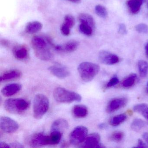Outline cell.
Listing matches in <instances>:
<instances>
[{
	"label": "cell",
	"mask_w": 148,
	"mask_h": 148,
	"mask_svg": "<svg viewBox=\"0 0 148 148\" xmlns=\"http://www.w3.org/2000/svg\"><path fill=\"white\" fill-rule=\"evenodd\" d=\"M30 106V103L22 98H11L4 103V107L7 111L13 114H20L27 110Z\"/></svg>",
	"instance_id": "cell-1"
},
{
	"label": "cell",
	"mask_w": 148,
	"mask_h": 148,
	"mask_svg": "<svg viewBox=\"0 0 148 148\" xmlns=\"http://www.w3.org/2000/svg\"><path fill=\"white\" fill-rule=\"evenodd\" d=\"M99 69L100 67L98 65L88 62L81 63L77 68L80 77L86 82L92 80L98 73Z\"/></svg>",
	"instance_id": "cell-2"
},
{
	"label": "cell",
	"mask_w": 148,
	"mask_h": 148,
	"mask_svg": "<svg viewBox=\"0 0 148 148\" xmlns=\"http://www.w3.org/2000/svg\"><path fill=\"white\" fill-rule=\"evenodd\" d=\"M48 98L42 94L35 96L33 102L34 117L36 119H40L47 113L49 108Z\"/></svg>",
	"instance_id": "cell-3"
},
{
	"label": "cell",
	"mask_w": 148,
	"mask_h": 148,
	"mask_svg": "<svg viewBox=\"0 0 148 148\" xmlns=\"http://www.w3.org/2000/svg\"><path fill=\"white\" fill-rule=\"evenodd\" d=\"M53 95L55 100L60 103L79 102L82 99V97L78 93L68 90L62 87L56 88L53 91Z\"/></svg>",
	"instance_id": "cell-4"
},
{
	"label": "cell",
	"mask_w": 148,
	"mask_h": 148,
	"mask_svg": "<svg viewBox=\"0 0 148 148\" xmlns=\"http://www.w3.org/2000/svg\"><path fill=\"white\" fill-rule=\"evenodd\" d=\"M32 45L36 57L41 58L46 56L50 50L47 46V42L42 37L34 36L32 38Z\"/></svg>",
	"instance_id": "cell-5"
},
{
	"label": "cell",
	"mask_w": 148,
	"mask_h": 148,
	"mask_svg": "<svg viewBox=\"0 0 148 148\" xmlns=\"http://www.w3.org/2000/svg\"><path fill=\"white\" fill-rule=\"evenodd\" d=\"M88 129L83 125L76 127L70 135V141L73 145H80L87 137Z\"/></svg>",
	"instance_id": "cell-6"
},
{
	"label": "cell",
	"mask_w": 148,
	"mask_h": 148,
	"mask_svg": "<svg viewBox=\"0 0 148 148\" xmlns=\"http://www.w3.org/2000/svg\"><path fill=\"white\" fill-rule=\"evenodd\" d=\"M27 143L32 147H39L49 145V135L43 132L34 134L28 138Z\"/></svg>",
	"instance_id": "cell-7"
},
{
	"label": "cell",
	"mask_w": 148,
	"mask_h": 148,
	"mask_svg": "<svg viewBox=\"0 0 148 148\" xmlns=\"http://www.w3.org/2000/svg\"><path fill=\"white\" fill-rule=\"evenodd\" d=\"M0 121L1 130L6 133H14L18 130L19 125L18 123L8 117H1Z\"/></svg>",
	"instance_id": "cell-8"
},
{
	"label": "cell",
	"mask_w": 148,
	"mask_h": 148,
	"mask_svg": "<svg viewBox=\"0 0 148 148\" xmlns=\"http://www.w3.org/2000/svg\"><path fill=\"white\" fill-rule=\"evenodd\" d=\"M100 136L98 133H92L87 136L84 142L79 145L81 148H104L100 143Z\"/></svg>",
	"instance_id": "cell-9"
},
{
	"label": "cell",
	"mask_w": 148,
	"mask_h": 148,
	"mask_svg": "<svg viewBox=\"0 0 148 148\" xmlns=\"http://www.w3.org/2000/svg\"><path fill=\"white\" fill-rule=\"evenodd\" d=\"M127 103V99L125 97H117L111 99L107 104L106 110L111 113L124 107Z\"/></svg>",
	"instance_id": "cell-10"
},
{
	"label": "cell",
	"mask_w": 148,
	"mask_h": 148,
	"mask_svg": "<svg viewBox=\"0 0 148 148\" xmlns=\"http://www.w3.org/2000/svg\"><path fill=\"white\" fill-rule=\"evenodd\" d=\"M49 71L54 76L59 79H64L70 76V71L63 65L55 64L48 68Z\"/></svg>",
	"instance_id": "cell-11"
},
{
	"label": "cell",
	"mask_w": 148,
	"mask_h": 148,
	"mask_svg": "<svg viewBox=\"0 0 148 148\" xmlns=\"http://www.w3.org/2000/svg\"><path fill=\"white\" fill-rule=\"evenodd\" d=\"M99 59L100 62L106 65H113L119 61L117 55L107 51H102L99 53Z\"/></svg>",
	"instance_id": "cell-12"
},
{
	"label": "cell",
	"mask_w": 148,
	"mask_h": 148,
	"mask_svg": "<svg viewBox=\"0 0 148 148\" xmlns=\"http://www.w3.org/2000/svg\"><path fill=\"white\" fill-rule=\"evenodd\" d=\"M13 53L15 58L21 61L26 60L29 58V51L26 46L17 45L13 48Z\"/></svg>",
	"instance_id": "cell-13"
},
{
	"label": "cell",
	"mask_w": 148,
	"mask_h": 148,
	"mask_svg": "<svg viewBox=\"0 0 148 148\" xmlns=\"http://www.w3.org/2000/svg\"><path fill=\"white\" fill-rule=\"evenodd\" d=\"M22 88L21 85L17 83L9 84L2 88L1 93L5 97H11L18 92Z\"/></svg>",
	"instance_id": "cell-14"
},
{
	"label": "cell",
	"mask_w": 148,
	"mask_h": 148,
	"mask_svg": "<svg viewBox=\"0 0 148 148\" xmlns=\"http://www.w3.org/2000/svg\"><path fill=\"white\" fill-rule=\"evenodd\" d=\"M69 127L68 122L64 119H59L52 123L51 127V132L63 133Z\"/></svg>",
	"instance_id": "cell-15"
},
{
	"label": "cell",
	"mask_w": 148,
	"mask_h": 148,
	"mask_svg": "<svg viewBox=\"0 0 148 148\" xmlns=\"http://www.w3.org/2000/svg\"><path fill=\"white\" fill-rule=\"evenodd\" d=\"M72 112L73 116L76 118H83L88 114V109L85 106L76 105L73 108Z\"/></svg>",
	"instance_id": "cell-16"
},
{
	"label": "cell",
	"mask_w": 148,
	"mask_h": 148,
	"mask_svg": "<svg viewBox=\"0 0 148 148\" xmlns=\"http://www.w3.org/2000/svg\"><path fill=\"white\" fill-rule=\"evenodd\" d=\"M42 27L43 25L39 21H31L27 24L25 28V31L28 34H34L41 31Z\"/></svg>",
	"instance_id": "cell-17"
},
{
	"label": "cell",
	"mask_w": 148,
	"mask_h": 148,
	"mask_svg": "<svg viewBox=\"0 0 148 148\" xmlns=\"http://www.w3.org/2000/svg\"><path fill=\"white\" fill-rule=\"evenodd\" d=\"M138 76L135 73H131L123 79L120 86L123 88H130L135 85L138 81Z\"/></svg>",
	"instance_id": "cell-18"
},
{
	"label": "cell",
	"mask_w": 148,
	"mask_h": 148,
	"mask_svg": "<svg viewBox=\"0 0 148 148\" xmlns=\"http://www.w3.org/2000/svg\"><path fill=\"white\" fill-rule=\"evenodd\" d=\"M22 73L20 71L18 70H11L4 73L1 76V82L5 81L10 79L18 78L21 77Z\"/></svg>",
	"instance_id": "cell-19"
},
{
	"label": "cell",
	"mask_w": 148,
	"mask_h": 148,
	"mask_svg": "<svg viewBox=\"0 0 148 148\" xmlns=\"http://www.w3.org/2000/svg\"><path fill=\"white\" fill-rule=\"evenodd\" d=\"M143 0H129L127 5L132 13L136 14L140 11L143 4Z\"/></svg>",
	"instance_id": "cell-20"
},
{
	"label": "cell",
	"mask_w": 148,
	"mask_h": 148,
	"mask_svg": "<svg viewBox=\"0 0 148 148\" xmlns=\"http://www.w3.org/2000/svg\"><path fill=\"white\" fill-rule=\"evenodd\" d=\"M79 46V43L75 40H71L61 45V51L71 53L76 51Z\"/></svg>",
	"instance_id": "cell-21"
},
{
	"label": "cell",
	"mask_w": 148,
	"mask_h": 148,
	"mask_svg": "<svg viewBox=\"0 0 148 148\" xmlns=\"http://www.w3.org/2000/svg\"><path fill=\"white\" fill-rule=\"evenodd\" d=\"M78 19L80 23L88 24L95 28V21L92 16L90 14L86 13L80 14L78 17Z\"/></svg>",
	"instance_id": "cell-22"
},
{
	"label": "cell",
	"mask_w": 148,
	"mask_h": 148,
	"mask_svg": "<svg viewBox=\"0 0 148 148\" xmlns=\"http://www.w3.org/2000/svg\"><path fill=\"white\" fill-rule=\"evenodd\" d=\"M135 112L140 113L145 118L148 119V104L145 103L138 104L133 107Z\"/></svg>",
	"instance_id": "cell-23"
},
{
	"label": "cell",
	"mask_w": 148,
	"mask_h": 148,
	"mask_svg": "<svg viewBox=\"0 0 148 148\" xmlns=\"http://www.w3.org/2000/svg\"><path fill=\"white\" fill-rule=\"evenodd\" d=\"M127 119V116L125 114H121L115 116L110 119V125L112 126H116L121 124L124 122Z\"/></svg>",
	"instance_id": "cell-24"
},
{
	"label": "cell",
	"mask_w": 148,
	"mask_h": 148,
	"mask_svg": "<svg viewBox=\"0 0 148 148\" xmlns=\"http://www.w3.org/2000/svg\"><path fill=\"white\" fill-rule=\"evenodd\" d=\"M139 74L142 77H145L148 72V63L143 60H140L138 63Z\"/></svg>",
	"instance_id": "cell-25"
},
{
	"label": "cell",
	"mask_w": 148,
	"mask_h": 148,
	"mask_svg": "<svg viewBox=\"0 0 148 148\" xmlns=\"http://www.w3.org/2000/svg\"><path fill=\"white\" fill-rule=\"evenodd\" d=\"M62 136V133L60 132H51V134L49 135V145H54L58 144L61 140Z\"/></svg>",
	"instance_id": "cell-26"
},
{
	"label": "cell",
	"mask_w": 148,
	"mask_h": 148,
	"mask_svg": "<svg viewBox=\"0 0 148 148\" xmlns=\"http://www.w3.org/2000/svg\"><path fill=\"white\" fill-rule=\"evenodd\" d=\"M145 125V123L143 120L140 119H136L132 121L131 128L134 131L138 132L141 130Z\"/></svg>",
	"instance_id": "cell-27"
},
{
	"label": "cell",
	"mask_w": 148,
	"mask_h": 148,
	"mask_svg": "<svg viewBox=\"0 0 148 148\" xmlns=\"http://www.w3.org/2000/svg\"><path fill=\"white\" fill-rule=\"evenodd\" d=\"M80 32L86 36H91L92 34L94 28L88 24L80 23L79 25Z\"/></svg>",
	"instance_id": "cell-28"
},
{
	"label": "cell",
	"mask_w": 148,
	"mask_h": 148,
	"mask_svg": "<svg viewBox=\"0 0 148 148\" xmlns=\"http://www.w3.org/2000/svg\"><path fill=\"white\" fill-rule=\"evenodd\" d=\"M95 12L97 15L101 18H106L108 15L107 10L105 8L101 5H97L95 7Z\"/></svg>",
	"instance_id": "cell-29"
},
{
	"label": "cell",
	"mask_w": 148,
	"mask_h": 148,
	"mask_svg": "<svg viewBox=\"0 0 148 148\" xmlns=\"http://www.w3.org/2000/svg\"><path fill=\"white\" fill-rule=\"evenodd\" d=\"M63 23L71 29L75 25V18L71 14H67L65 16Z\"/></svg>",
	"instance_id": "cell-30"
},
{
	"label": "cell",
	"mask_w": 148,
	"mask_h": 148,
	"mask_svg": "<svg viewBox=\"0 0 148 148\" xmlns=\"http://www.w3.org/2000/svg\"><path fill=\"white\" fill-rule=\"evenodd\" d=\"M124 136V134L123 132L116 131L112 133L110 138L112 141L119 142L123 140Z\"/></svg>",
	"instance_id": "cell-31"
},
{
	"label": "cell",
	"mask_w": 148,
	"mask_h": 148,
	"mask_svg": "<svg viewBox=\"0 0 148 148\" xmlns=\"http://www.w3.org/2000/svg\"><path fill=\"white\" fill-rule=\"evenodd\" d=\"M136 31L139 33L147 34L148 33V26L145 24H139L135 27Z\"/></svg>",
	"instance_id": "cell-32"
},
{
	"label": "cell",
	"mask_w": 148,
	"mask_h": 148,
	"mask_svg": "<svg viewBox=\"0 0 148 148\" xmlns=\"http://www.w3.org/2000/svg\"><path fill=\"white\" fill-rule=\"evenodd\" d=\"M60 32L64 36H68L71 34V28L63 23L60 26Z\"/></svg>",
	"instance_id": "cell-33"
},
{
	"label": "cell",
	"mask_w": 148,
	"mask_h": 148,
	"mask_svg": "<svg viewBox=\"0 0 148 148\" xmlns=\"http://www.w3.org/2000/svg\"><path fill=\"white\" fill-rule=\"evenodd\" d=\"M119 82V79L116 77H114L110 79V81L108 82L106 85V88H108L112 87L116 85Z\"/></svg>",
	"instance_id": "cell-34"
},
{
	"label": "cell",
	"mask_w": 148,
	"mask_h": 148,
	"mask_svg": "<svg viewBox=\"0 0 148 148\" xmlns=\"http://www.w3.org/2000/svg\"><path fill=\"white\" fill-rule=\"evenodd\" d=\"M118 32L120 34H123V35L127 33L126 26L124 24H121L119 25Z\"/></svg>",
	"instance_id": "cell-35"
},
{
	"label": "cell",
	"mask_w": 148,
	"mask_h": 148,
	"mask_svg": "<svg viewBox=\"0 0 148 148\" xmlns=\"http://www.w3.org/2000/svg\"><path fill=\"white\" fill-rule=\"evenodd\" d=\"M136 147H137V148H147V146L141 139H138V146H137Z\"/></svg>",
	"instance_id": "cell-36"
},
{
	"label": "cell",
	"mask_w": 148,
	"mask_h": 148,
	"mask_svg": "<svg viewBox=\"0 0 148 148\" xmlns=\"http://www.w3.org/2000/svg\"><path fill=\"white\" fill-rule=\"evenodd\" d=\"M10 145V147H12V148H21L24 147L22 145L19 143H13L11 144Z\"/></svg>",
	"instance_id": "cell-37"
},
{
	"label": "cell",
	"mask_w": 148,
	"mask_h": 148,
	"mask_svg": "<svg viewBox=\"0 0 148 148\" xmlns=\"http://www.w3.org/2000/svg\"><path fill=\"white\" fill-rule=\"evenodd\" d=\"M0 147L1 148H10V145L5 142H1L0 143Z\"/></svg>",
	"instance_id": "cell-38"
},
{
	"label": "cell",
	"mask_w": 148,
	"mask_h": 148,
	"mask_svg": "<svg viewBox=\"0 0 148 148\" xmlns=\"http://www.w3.org/2000/svg\"><path fill=\"white\" fill-rule=\"evenodd\" d=\"M1 45L4 46L8 47V45H9V42H8V41L6 40H1Z\"/></svg>",
	"instance_id": "cell-39"
},
{
	"label": "cell",
	"mask_w": 148,
	"mask_h": 148,
	"mask_svg": "<svg viewBox=\"0 0 148 148\" xmlns=\"http://www.w3.org/2000/svg\"><path fill=\"white\" fill-rule=\"evenodd\" d=\"M143 138L144 140H145V141H146L147 143L148 144V132H145V133H144L143 134Z\"/></svg>",
	"instance_id": "cell-40"
},
{
	"label": "cell",
	"mask_w": 148,
	"mask_h": 148,
	"mask_svg": "<svg viewBox=\"0 0 148 148\" xmlns=\"http://www.w3.org/2000/svg\"><path fill=\"white\" fill-rule=\"evenodd\" d=\"M67 1L75 4H79L81 1V0H67Z\"/></svg>",
	"instance_id": "cell-41"
},
{
	"label": "cell",
	"mask_w": 148,
	"mask_h": 148,
	"mask_svg": "<svg viewBox=\"0 0 148 148\" xmlns=\"http://www.w3.org/2000/svg\"><path fill=\"white\" fill-rule=\"evenodd\" d=\"M106 127V125L104 123L100 124L99 125V129H102V130L105 129Z\"/></svg>",
	"instance_id": "cell-42"
},
{
	"label": "cell",
	"mask_w": 148,
	"mask_h": 148,
	"mask_svg": "<svg viewBox=\"0 0 148 148\" xmlns=\"http://www.w3.org/2000/svg\"><path fill=\"white\" fill-rule=\"evenodd\" d=\"M145 53H146V56L148 58V43L146 44L145 46Z\"/></svg>",
	"instance_id": "cell-43"
},
{
	"label": "cell",
	"mask_w": 148,
	"mask_h": 148,
	"mask_svg": "<svg viewBox=\"0 0 148 148\" xmlns=\"http://www.w3.org/2000/svg\"><path fill=\"white\" fill-rule=\"evenodd\" d=\"M147 91H148V84H147Z\"/></svg>",
	"instance_id": "cell-44"
}]
</instances>
